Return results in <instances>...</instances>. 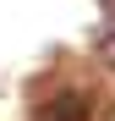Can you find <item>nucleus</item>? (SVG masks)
<instances>
[{
    "label": "nucleus",
    "instance_id": "f257e3e1",
    "mask_svg": "<svg viewBox=\"0 0 115 121\" xmlns=\"http://www.w3.org/2000/svg\"><path fill=\"white\" fill-rule=\"evenodd\" d=\"M38 121H88V99L82 94H60V99H49L38 110Z\"/></svg>",
    "mask_w": 115,
    "mask_h": 121
}]
</instances>
